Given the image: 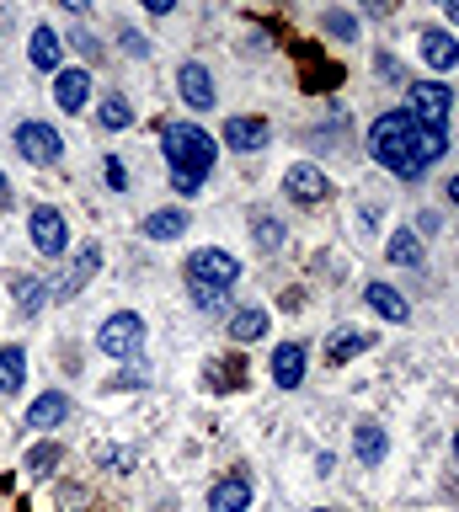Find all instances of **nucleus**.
Listing matches in <instances>:
<instances>
[{"label": "nucleus", "instance_id": "nucleus-43", "mask_svg": "<svg viewBox=\"0 0 459 512\" xmlns=\"http://www.w3.org/2000/svg\"><path fill=\"white\" fill-rule=\"evenodd\" d=\"M315 512H326V507H315Z\"/></svg>", "mask_w": 459, "mask_h": 512}, {"label": "nucleus", "instance_id": "nucleus-27", "mask_svg": "<svg viewBox=\"0 0 459 512\" xmlns=\"http://www.w3.org/2000/svg\"><path fill=\"white\" fill-rule=\"evenodd\" d=\"M22 464H27V475H38V480H43V475H54V470H59V443L27 448V459H22Z\"/></svg>", "mask_w": 459, "mask_h": 512}, {"label": "nucleus", "instance_id": "nucleus-25", "mask_svg": "<svg viewBox=\"0 0 459 512\" xmlns=\"http://www.w3.org/2000/svg\"><path fill=\"white\" fill-rule=\"evenodd\" d=\"M390 262L395 267H422V246H417V235H411V230L390 235Z\"/></svg>", "mask_w": 459, "mask_h": 512}, {"label": "nucleus", "instance_id": "nucleus-5", "mask_svg": "<svg viewBox=\"0 0 459 512\" xmlns=\"http://www.w3.org/2000/svg\"><path fill=\"white\" fill-rule=\"evenodd\" d=\"M17 150H22V160H33V166H59V160H65V139H59V128H49V123H22Z\"/></svg>", "mask_w": 459, "mask_h": 512}, {"label": "nucleus", "instance_id": "nucleus-17", "mask_svg": "<svg viewBox=\"0 0 459 512\" xmlns=\"http://www.w3.org/2000/svg\"><path fill=\"white\" fill-rule=\"evenodd\" d=\"M59 54H65V38L54 27H33V43H27L33 70H59Z\"/></svg>", "mask_w": 459, "mask_h": 512}, {"label": "nucleus", "instance_id": "nucleus-4", "mask_svg": "<svg viewBox=\"0 0 459 512\" xmlns=\"http://www.w3.org/2000/svg\"><path fill=\"white\" fill-rule=\"evenodd\" d=\"M241 278V262L225 246H198L187 256V283H209V288H230Z\"/></svg>", "mask_w": 459, "mask_h": 512}, {"label": "nucleus", "instance_id": "nucleus-41", "mask_svg": "<svg viewBox=\"0 0 459 512\" xmlns=\"http://www.w3.org/2000/svg\"><path fill=\"white\" fill-rule=\"evenodd\" d=\"M449 198H454V203H459V176H454V182H449Z\"/></svg>", "mask_w": 459, "mask_h": 512}, {"label": "nucleus", "instance_id": "nucleus-18", "mask_svg": "<svg viewBox=\"0 0 459 512\" xmlns=\"http://www.w3.org/2000/svg\"><path fill=\"white\" fill-rule=\"evenodd\" d=\"M422 59L433 64V70H454V64H459V43H454V32L427 27V32H422Z\"/></svg>", "mask_w": 459, "mask_h": 512}, {"label": "nucleus", "instance_id": "nucleus-10", "mask_svg": "<svg viewBox=\"0 0 459 512\" xmlns=\"http://www.w3.org/2000/svg\"><path fill=\"white\" fill-rule=\"evenodd\" d=\"M273 384L278 390H299V384H305V347L299 342H278L273 347Z\"/></svg>", "mask_w": 459, "mask_h": 512}, {"label": "nucleus", "instance_id": "nucleus-42", "mask_svg": "<svg viewBox=\"0 0 459 512\" xmlns=\"http://www.w3.org/2000/svg\"><path fill=\"white\" fill-rule=\"evenodd\" d=\"M454 459H459V432H454Z\"/></svg>", "mask_w": 459, "mask_h": 512}, {"label": "nucleus", "instance_id": "nucleus-35", "mask_svg": "<svg viewBox=\"0 0 459 512\" xmlns=\"http://www.w3.org/2000/svg\"><path fill=\"white\" fill-rule=\"evenodd\" d=\"M171 187H177V192H198L203 182H198V176H182V171H171Z\"/></svg>", "mask_w": 459, "mask_h": 512}, {"label": "nucleus", "instance_id": "nucleus-3", "mask_svg": "<svg viewBox=\"0 0 459 512\" xmlns=\"http://www.w3.org/2000/svg\"><path fill=\"white\" fill-rule=\"evenodd\" d=\"M97 347L107 352V358H118V363L139 358V352H145V320H139L134 310L107 315V320H102V331H97Z\"/></svg>", "mask_w": 459, "mask_h": 512}, {"label": "nucleus", "instance_id": "nucleus-39", "mask_svg": "<svg viewBox=\"0 0 459 512\" xmlns=\"http://www.w3.org/2000/svg\"><path fill=\"white\" fill-rule=\"evenodd\" d=\"M443 11H449V16H454V22H459V0H443Z\"/></svg>", "mask_w": 459, "mask_h": 512}, {"label": "nucleus", "instance_id": "nucleus-19", "mask_svg": "<svg viewBox=\"0 0 459 512\" xmlns=\"http://www.w3.org/2000/svg\"><path fill=\"white\" fill-rule=\"evenodd\" d=\"M70 416V400L59 395V390H49V395H38L33 406H27V427H38V432H49V427H59Z\"/></svg>", "mask_w": 459, "mask_h": 512}, {"label": "nucleus", "instance_id": "nucleus-1", "mask_svg": "<svg viewBox=\"0 0 459 512\" xmlns=\"http://www.w3.org/2000/svg\"><path fill=\"white\" fill-rule=\"evenodd\" d=\"M369 150H374L379 166H390L401 182H417L433 160H443L449 134L417 123L411 112H385V118H374V128H369Z\"/></svg>", "mask_w": 459, "mask_h": 512}, {"label": "nucleus", "instance_id": "nucleus-14", "mask_svg": "<svg viewBox=\"0 0 459 512\" xmlns=\"http://www.w3.org/2000/svg\"><path fill=\"white\" fill-rule=\"evenodd\" d=\"M97 267H102V246H81V251H75V262H70V272H65V283H59V299H75V294H81Z\"/></svg>", "mask_w": 459, "mask_h": 512}, {"label": "nucleus", "instance_id": "nucleus-23", "mask_svg": "<svg viewBox=\"0 0 459 512\" xmlns=\"http://www.w3.org/2000/svg\"><path fill=\"white\" fill-rule=\"evenodd\" d=\"M267 336V310H235L230 315V342H262Z\"/></svg>", "mask_w": 459, "mask_h": 512}, {"label": "nucleus", "instance_id": "nucleus-29", "mask_svg": "<svg viewBox=\"0 0 459 512\" xmlns=\"http://www.w3.org/2000/svg\"><path fill=\"white\" fill-rule=\"evenodd\" d=\"M97 464H113V470H134V448H97Z\"/></svg>", "mask_w": 459, "mask_h": 512}, {"label": "nucleus", "instance_id": "nucleus-6", "mask_svg": "<svg viewBox=\"0 0 459 512\" xmlns=\"http://www.w3.org/2000/svg\"><path fill=\"white\" fill-rule=\"evenodd\" d=\"M449 107H454V96H449V86H438V80H422V86H411V118L417 123H427V128H443L449 123Z\"/></svg>", "mask_w": 459, "mask_h": 512}, {"label": "nucleus", "instance_id": "nucleus-33", "mask_svg": "<svg viewBox=\"0 0 459 512\" xmlns=\"http://www.w3.org/2000/svg\"><path fill=\"white\" fill-rule=\"evenodd\" d=\"M326 27L337 32V38H353V32H358V22H353V16H326Z\"/></svg>", "mask_w": 459, "mask_h": 512}, {"label": "nucleus", "instance_id": "nucleus-24", "mask_svg": "<svg viewBox=\"0 0 459 512\" xmlns=\"http://www.w3.org/2000/svg\"><path fill=\"white\" fill-rule=\"evenodd\" d=\"M145 235L150 240H177V235H187V214L182 208H161V214L145 219Z\"/></svg>", "mask_w": 459, "mask_h": 512}, {"label": "nucleus", "instance_id": "nucleus-12", "mask_svg": "<svg viewBox=\"0 0 459 512\" xmlns=\"http://www.w3.org/2000/svg\"><path fill=\"white\" fill-rule=\"evenodd\" d=\"M251 507V480L246 475H225V480H214V491H209V512H246Z\"/></svg>", "mask_w": 459, "mask_h": 512}, {"label": "nucleus", "instance_id": "nucleus-34", "mask_svg": "<svg viewBox=\"0 0 459 512\" xmlns=\"http://www.w3.org/2000/svg\"><path fill=\"white\" fill-rule=\"evenodd\" d=\"M139 384H145V374H139V368H123V374L113 379V390H139Z\"/></svg>", "mask_w": 459, "mask_h": 512}, {"label": "nucleus", "instance_id": "nucleus-26", "mask_svg": "<svg viewBox=\"0 0 459 512\" xmlns=\"http://www.w3.org/2000/svg\"><path fill=\"white\" fill-rule=\"evenodd\" d=\"M129 123H134L129 102H123L118 91H107V96H102V128H107V134H118V128H129Z\"/></svg>", "mask_w": 459, "mask_h": 512}, {"label": "nucleus", "instance_id": "nucleus-40", "mask_svg": "<svg viewBox=\"0 0 459 512\" xmlns=\"http://www.w3.org/2000/svg\"><path fill=\"white\" fill-rule=\"evenodd\" d=\"M6 192H11V187H6V171H0V203H6Z\"/></svg>", "mask_w": 459, "mask_h": 512}, {"label": "nucleus", "instance_id": "nucleus-38", "mask_svg": "<svg viewBox=\"0 0 459 512\" xmlns=\"http://www.w3.org/2000/svg\"><path fill=\"white\" fill-rule=\"evenodd\" d=\"M171 6H177V0H145V11H155V16H166Z\"/></svg>", "mask_w": 459, "mask_h": 512}, {"label": "nucleus", "instance_id": "nucleus-16", "mask_svg": "<svg viewBox=\"0 0 459 512\" xmlns=\"http://www.w3.org/2000/svg\"><path fill=\"white\" fill-rule=\"evenodd\" d=\"M353 454H358L363 464H385V454H390L385 427H379V422H358V427H353Z\"/></svg>", "mask_w": 459, "mask_h": 512}, {"label": "nucleus", "instance_id": "nucleus-9", "mask_svg": "<svg viewBox=\"0 0 459 512\" xmlns=\"http://www.w3.org/2000/svg\"><path fill=\"white\" fill-rule=\"evenodd\" d=\"M177 91H182V102L193 107V112H209L214 107V80L203 64H182L177 70Z\"/></svg>", "mask_w": 459, "mask_h": 512}, {"label": "nucleus", "instance_id": "nucleus-15", "mask_svg": "<svg viewBox=\"0 0 459 512\" xmlns=\"http://www.w3.org/2000/svg\"><path fill=\"white\" fill-rule=\"evenodd\" d=\"M363 299H369V310H374L379 320H395V326H401V320H411V304L395 294L390 283H369V288H363Z\"/></svg>", "mask_w": 459, "mask_h": 512}, {"label": "nucleus", "instance_id": "nucleus-11", "mask_svg": "<svg viewBox=\"0 0 459 512\" xmlns=\"http://www.w3.org/2000/svg\"><path fill=\"white\" fill-rule=\"evenodd\" d=\"M267 139H273V128H267V118H251V112H246V118H230L225 123V144H230V150H267Z\"/></svg>", "mask_w": 459, "mask_h": 512}, {"label": "nucleus", "instance_id": "nucleus-7", "mask_svg": "<svg viewBox=\"0 0 459 512\" xmlns=\"http://www.w3.org/2000/svg\"><path fill=\"white\" fill-rule=\"evenodd\" d=\"M27 224H33V246H38L43 256H65V246H70V224H65V214H59V208L38 203Z\"/></svg>", "mask_w": 459, "mask_h": 512}, {"label": "nucleus", "instance_id": "nucleus-13", "mask_svg": "<svg viewBox=\"0 0 459 512\" xmlns=\"http://www.w3.org/2000/svg\"><path fill=\"white\" fill-rule=\"evenodd\" d=\"M91 96V75L86 70H54V102L65 112H81Z\"/></svg>", "mask_w": 459, "mask_h": 512}, {"label": "nucleus", "instance_id": "nucleus-36", "mask_svg": "<svg viewBox=\"0 0 459 512\" xmlns=\"http://www.w3.org/2000/svg\"><path fill=\"white\" fill-rule=\"evenodd\" d=\"M123 48H129V54L139 59V54H145V48H150V43H145V38H139V32H123Z\"/></svg>", "mask_w": 459, "mask_h": 512}, {"label": "nucleus", "instance_id": "nucleus-31", "mask_svg": "<svg viewBox=\"0 0 459 512\" xmlns=\"http://www.w3.org/2000/svg\"><path fill=\"white\" fill-rule=\"evenodd\" d=\"M219 294H225V288H209V283H193V304H198V310H219Z\"/></svg>", "mask_w": 459, "mask_h": 512}, {"label": "nucleus", "instance_id": "nucleus-22", "mask_svg": "<svg viewBox=\"0 0 459 512\" xmlns=\"http://www.w3.org/2000/svg\"><path fill=\"white\" fill-rule=\"evenodd\" d=\"M11 299H17V315L33 320L43 304H49V288H43L38 278H11Z\"/></svg>", "mask_w": 459, "mask_h": 512}, {"label": "nucleus", "instance_id": "nucleus-20", "mask_svg": "<svg viewBox=\"0 0 459 512\" xmlns=\"http://www.w3.org/2000/svg\"><path fill=\"white\" fill-rule=\"evenodd\" d=\"M374 347V336L369 331H353V326H342V331H331V347H326V358L331 363H353L358 352H369Z\"/></svg>", "mask_w": 459, "mask_h": 512}, {"label": "nucleus", "instance_id": "nucleus-2", "mask_svg": "<svg viewBox=\"0 0 459 512\" xmlns=\"http://www.w3.org/2000/svg\"><path fill=\"white\" fill-rule=\"evenodd\" d=\"M161 144H166L171 171H182V176H198L203 182V171L214 166V139L203 134V128H193V123H171L161 134Z\"/></svg>", "mask_w": 459, "mask_h": 512}, {"label": "nucleus", "instance_id": "nucleus-21", "mask_svg": "<svg viewBox=\"0 0 459 512\" xmlns=\"http://www.w3.org/2000/svg\"><path fill=\"white\" fill-rule=\"evenodd\" d=\"M22 379H27V352L17 342H6L0 347V395H17Z\"/></svg>", "mask_w": 459, "mask_h": 512}, {"label": "nucleus", "instance_id": "nucleus-30", "mask_svg": "<svg viewBox=\"0 0 459 512\" xmlns=\"http://www.w3.org/2000/svg\"><path fill=\"white\" fill-rule=\"evenodd\" d=\"M102 171H107V187H113V192L129 187V176H123V160H118V155H107V160H102Z\"/></svg>", "mask_w": 459, "mask_h": 512}, {"label": "nucleus", "instance_id": "nucleus-8", "mask_svg": "<svg viewBox=\"0 0 459 512\" xmlns=\"http://www.w3.org/2000/svg\"><path fill=\"white\" fill-rule=\"evenodd\" d=\"M283 192H289L294 203H326L331 198V182H326V171H315L310 160H299V166L283 171Z\"/></svg>", "mask_w": 459, "mask_h": 512}, {"label": "nucleus", "instance_id": "nucleus-28", "mask_svg": "<svg viewBox=\"0 0 459 512\" xmlns=\"http://www.w3.org/2000/svg\"><path fill=\"white\" fill-rule=\"evenodd\" d=\"M251 235H257V246H262V251H278V246H283V224H278V219H267V214L251 219Z\"/></svg>", "mask_w": 459, "mask_h": 512}, {"label": "nucleus", "instance_id": "nucleus-37", "mask_svg": "<svg viewBox=\"0 0 459 512\" xmlns=\"http://www.w3.org/2000/svg\"><path fill=\"white\" fill-rule=\"evenodd\" d=\"M59 6H65L70 16H86V11H91V0H59Z\"/></svg>", "mask_w": 459, "mask_h": 512}, {"label": "nucleus", "instance_id": "nucleus-32", "mask_svg": "<svg viewBox=\"0 0 459 512\" xmlns=\"http://www.w3.org/2000/svg\"><path fill=\"white\" fill-rule=\"evenodd\" d=\"M70 43H75V48H81V54H86V59H97V54H102V43H97V38H91V32H86V27H81V32H70Z\"/></svg>", "mask_w": 459, "mask_h": 512}]
</instances>
